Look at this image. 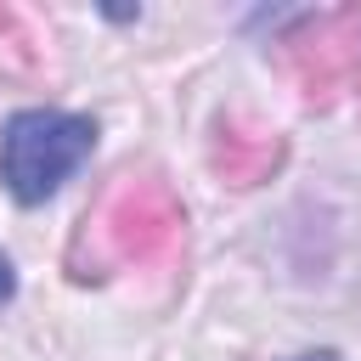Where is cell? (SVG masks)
<instances>
[{
  "mask_svg": "<svg viewBox=\"0 0 361 361\" xmlns=\"http://www.w3.org/2000/svg\"><path fill=\"white\" fill-rule=\"evenodd\" d=\"M293 361H344L338 350H305V355H293Z\"/></svg>",
  "mask_w": 361,
  "mask_h": 361,
  "instance_id": "cell-3",
  "label": "cell"
},
{
  "mask_svg": "<svg viewBox=\"0 0 361 361\" xmlns=\"http://www.w3.org/2000/svg\"><path fill=\"white\" fill-rule=\"evenodd\" d=\"M96 152V118L68 107H17L0 124V192L17 209L56 197Z\"/></svg>",
  "mask_w": 361,
  "mask_h": 361,
  "instance_id": "cell-1",
  "label": "cell"
},
{
  "mask_svg": "<svg viewBox=\"0 0 361 361\" xmlns=\"http://www.w3.org/2000/svg\"><path fill=\"white\" fill-rule=\"evenodd\" d=\"M11 293H17V276H11V259H6V254H0V305H6V299H11Z\"/></svg>",
  "mask_w": 361,
  "mask_h": 361,
  "instance_id": "cell-2",
  "label": "cell"
}]
</instances>
